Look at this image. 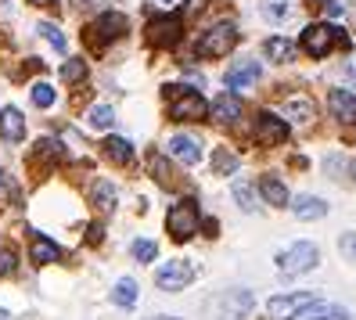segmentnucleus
<instances>
[{
    "label": "nucleus",
    "mask_w": 356,
    "mask_h": 320,
    "mask_svg": "<svg viewBox=\"0 0 356 320\" xmlns=\"http://www.w3.org/2000/svg\"><path fill=\"white\" fill-rule=\"evenodd\" d=\"M165 97H170V119H177V122H198V119L209 115V101L198 90H187V87L170 83Z\"/></svg>",
    "instance_id": "nucleus-1"
},
{
    "label": "nucleus",
    "mask_w": 356,
    "mask_h": 320,
    "mask_svg": "<svg viewBox=\"0 0 356 320\" xmlns=\"http://www.w3.org/2000/svg\"><path fill=\"white\" fill-rule=\"evenodd\" d=\"M238 40H241V33H238V26L234 22H216V26H209L205 33H202V40H198V54L202 58H223V54H230L238 47Z\"/></svg>",
    "instance_id": "nucleus-2"
},
{
    "label": "nucleus",
    "mask_w": 356,
    "mask_h": 320,
    "mask_svg": "<svg viewBox=\"0 0 356 320\" xmlns=\"http://www.w3.org/2000/svg\"><path fill=\"white\" fill-rule=\"evenodd\" d=\"M331 47H349V36L339 29V26H327V22H317L302 33V51L309 58H324Z\"/></svg>",
    "instance_id": "nucleus-3"
},
{
    "label": "nucleus",
    "mask_w": 356,
    "mask_h": 320,
    "mask_svg": "<svg viewBox=\"0 0 356 320\" xmlns=\"http://www.w3.org/2000/svg\"><path fill=\"white\" fill-rule=\"evenodd\" d=\"M317 245L313 241H296V245H288L281 255H277V266H281V273H306V270H313L317 266Z\"/></svg>",
    "instance_id": "nucleus-4"
},
{
    "label": "nucleus",
    "mask_w": 356,
    "mask_h": 320,
    "mask_svg": "<svg viewBox=\"0 0 356 320\" xmlns=\"http://www.w3.org/2000/svg\"><path fill=\"white\" fill-rule=\"evenodd\" d=\"M165 230L173 234V241H187V238H195V230H198V209L195 202H177L170 212H165Z\"/></svg>",
    "instance_id": "nucleus-5"
},
{
    "label": "nucleus",
    "mask_w": 356,
    "mask_h": 320,
    "mask_svg": "<svg viewBox=\"0 0 356 320\" xmlns=\"http://www.w3.org/2000/svg\"><path fill=\"white\" fill-rule=\"evenodd\" d=\"M127 29H130L127 15H119V11H104V15H97V22L87 29V40H90V47H104V44H112V40L127 36Z\"/></svg>",
    "instance_id": "nucleus-6"
},
{
    "label": "nucleus",
    "mask_w": 356,
    "mask_h": 320,
    "mask_svg": "<svg viewBox=\"0 0 356 320\" xmlns=\"http://www.w3.org/2000/svg\"><path fill=\"white\" fill-rule=\"evenodd\" d=\"M309 306H317V295H309V291H291V295H274L266 303V313L274 317V320H296L302 310Z\"/></svg>",
    "instance_id": "nucleus-7"
},
{
    "label": "nucleus",
    "mask_w": 356,
    "mask_h": 320,
    "mask_svg": "<svg viewBox=\"0 0 356 320\" xmlns=\"http://www.w3.org/2000/svg\"><path fill=\"white\" fill-rule=\"evenodd\" d=\"M195 281V266L187 263V259H170V263H162L155 270V285L162 291H180Z\"/></svg>",
    "instance_id": "nucleus-8"
},
{
    "label": "nucleus",
    "mask_w": 356,
    "mask_h": 320,
    "mask_svg": "<svg viewBox=\"0 0 356 320\" xmlns=\"http://www.w3.org/2000/svg\"><path fill=\"white\" fill-rule=\"evenodd\" d=\"M252 306H256V298H252V291H245V288H230V291H223L216 298L220 320H245L248 313H252Z\"/></svg>",
    "instance_id": "nucleus-9"
},
{
    "label": "nucleus",
    "mask_w": 356,
    "mask_h": 320,
    "mask_svg": "<svg viewBox=\"0 0 356 320\" xmlns=\"http://www.w3.org/2000/svg\"><path fill=\"white\" fill-rule=\"evenodd\" d=\"M184 36V18L180 15H155L148 22V40L155 47H173Z\"/></svg>",
    "instance_id": "nucleus-10"
},
{
    "label": "nucleus",
    "mask_w": 356,
    "mask_h": 320,
    "mask_svg": "<svg viewBox=\"0 0 356 320\" xmlns=\"http://www.w3.org/2000/svg\"><path fill=\"white\" fill-rule=\"evenodd\" d=\"M259 76H263L259 61L256 58H241V61H234V65L223 72V83H227L230 90H245V87H256Z\"/></svg>",
    "instance_id": "nucleus-11"
},
{
    "label": "nucleus",
    "mask_w": 356,
    "mask_h": 320,
    "mask_svg": "<svg viewBox=\"0 0 356 320\" xmlns=\"http://www.w3.org/2000/svg\"><path fill=\"white\" fill-rule=\"evenodd\" d=\"M256 141H259V144H284V141H288V122H284L281 115L263 112V115L256 119Z\"/></svg>",
    "instance_id": "nucleus-12"
},
{
    "label": "nucleus",
    "mask_w": 356,
    "mask_h": 320,
    "mask_svg": "<svg viewBox=\"0 0 356 320\" xmlns=\"http://www.w3.org/2000/svg\"><path fill=\"white\" fill-rule=\"evenodd\" d=\"M327 109L339 122H356V94L346 90V87H334L327 94Z\"/></svg>",
    "instance_id": "nucleus-13"
},
{
    "label": "nucleus",
    "mask_w": 356,
    "mask_h": 320,
    "mask_svg": "<svg viewBox=\"0 0 356 320\" xmlns=\"http://www.w3.org/2000/svg\"><path fill=\"white\" fill-rule=\"evenodd\" d=\"M0 137H4L8 144L26 141V115L18 109H0Z\"/></svg>",
    "instance_id": "nucleus-14"
},
{
    "label": "nucleus",
    "mask_w": 356,
    "mask_h": 320,
    "mask_svg": "<svg viewBox=\"0 0 356 320\" xmlns=\"http://www.w3.org/2000/svg\"><path fill=\"white\" fill-rule=\"evenodd\" d=\"M170 155L180 159L184 166H195V162L202 159V144H198L195 137H187V134H173V137H170Z\"/></svg>",
    "instance_id": "nucleus-15"
},
{
    "label": "nucleus",
    "mask_w": 356,
    "mask_h": 320,
    "mask_svg": "<svg viewBox=\"0 0 356 320\" xmlns=\"http://www.w3.org/2000/svg\"><path fill=\"white\" fill-rule=\"evenodd\" d=\"M291 212H296V220H321L327 216V202H321L317 195H299L296 202H288Z\"/></svg>",
    "instance_id": "nucleus-16"
},
{
    "label": "nucleus",
    "mask_w": 356,
    "mask_h": 320,
    "mask_svg": "<svg viewBox=\"0 0 356 320\" xmlns=\"http://www.w3.org/2000/svg\"><path fill=\"white\" fill-rule=\"evenodd\" d=\"M101 152H104V159L115 162V166H130L134 162V144L127 137H104Z\"/></svg>",
    "instance_id": "nucleus-17"
},
{
    "label": "nucleus",
    "mask_w": 356,
    "mask_h": 320,
    "mask_svg": "<svg viewBox=\"0 0 356 320\" xmlns=\"http://www.w3.org/2000/svg\"><path fill=\"white\" fill-rule=\"evenodd\" d=\"M209 112H213L216 122H238L241 119V101L234 94H220L213 104H209Z\"/></svg>",
    "instance_id": "nucleus-18"
},
{
    "label": "nucleus",
    "mask_w": 356,
    "mask_h": 320,
    "mask_svg": "<svg viewBox=\"0 0 356 320\" xmlns=\"http://www.w3.org/2000/svg\"><path fill=\"white\" fill-rule=\"evenodd\" d=\"M29 255L36 266H47V263H58L61 259V248L47 238H40V234H33V245H29Z\"/></svg>",
    "instance_id": "nucleus-19"
},
{
    "label": "nucleus",
    "mask_w": 356,
    "mask_h": 320,
    "mask_svg": "<svg viewBox=\"0 0 356 320\" xmlns=\"http://www.w3.org/2000/svg\"><path fill=\"white\" fill-rule=\"evenodd\" d=\"M263 54H266L270 61H277V65H288V61L296 58V44H291V40H284V36H270L266 44H263Z\"/></svg>",
    "instance_id": "nucleus-20"
},
{
    "label": "nucleus",
    "mask_w": 356,
    "mask_h": 320,
    "mask_svg": "<svg viewBox=\"0 0 356 320\" xmlns=\"http://www.w3.org/2000/svg\"><path fill=\"white\" fill-rule=\"evenodd\" d=\"M259 195H263L270 205H274V209H284V205L291 202V198H288V187H284L277 177H270V173L259 180Z\"/></svg>",
    "instance_id": "nucleus-21"
},
{
    "label": "nucleus",
    "mask_w": 356,
    "mask_h": 320,
    "mask_svg": "<svg viewBox=\"0 0 356 320\" xmlns=\"http://www.w3.org/2000/svg\"><path fill=\"white\" fill-rule=\"evenodd\" d=\"M299 320H349V310L346 306H334V303H317L299 313Z\"/></svg>",
    "instance_id": "nucleus-22"
},
{
    "label": "nucleus",
    "mask_w": 356,
    "mask_h": 320,
    "mask_svg": "<svg viewBox=\"0 0 356 320\" xmlns=\"http://www.w3.org/2000/svg\"><path fill=\"white\" fill-rule=\"evenodd\" d=\"M284 112L296 119V122H309L317 109H313V101L306 94H291V97H284Z\"/></svg>",
    "instance_id": "nucleus-23"
},
{
    "label": "nucleus",
    "mask_w": 356,
    "mask_h": 320,
    "mask_svg": "<svg viewBox=\"0 0 356 320\" xmlns=\"http://www.w3.org/2000/svg\"><path fill=\"white\" fill-rule=\"evenodd\" d=\"M33 159H40V162H65V144L54 141V137H44V141H36Z\"/></svg>",
    "instance_id": "nucleus-24"
},
{
    "label": "nucleus",
    "mask_w": 356,
    "mask_h": 320,
    "mask_svg": "<svg viewBox=\"0 0 356 320\" xmlns=\"http://www.w3.org/2000/svg\"><path fill=\"white\" fill-rule=\"evenodd\" d=\"M148 169H152V177H155V184H162V187H177V177H173V166L165 162V155L152 152V155H148Z\"/></svg>",
    "instance_id": "nucleus-25"
},
{
    "label": "nucleus",
    "mask_w": 356,
    "mask_h": 320,
    "mask_svg": "<svg viewBox=\"0 0 356 320\" xmlns=\"http://www.w3.org/2000/svg\"><path fill=\"white\" fill-rule=\"evenodd\" d=\"M90 202H94L101 212H112V209H115V187H112L108 180H94V187H90Z\"/></svg>",
    "instance_id": "nucleus-26"
},
{
    "label": "nucleus",
    "mask_w": 356,
    "mask_h": 320,
    "mask_svg": "<svg viewBox=\"0 0 356 320\" xmlns=\"http://www.w3.org/2000/svg\"><path fill=\"white\" fill-rule=\"evenodd\" d=\"M112 303H115V306H127V310L137 303V281H134V277H122V281H115Z\"/></svg>",
    "instance_id": "nucleus-27"
},
{
    "label": "nucleus",
    "mask_w": 356,
    "mask_h": 320,
    "mask_svg": "<svg viewBox=\"0 0 356 320\" xmlns=\"http://www.w3.org/2000/svg\"><path fill=\"white\" fill-rule=\"evenodd\" d=\"M213 173H238V155L227 152V147H216L213 152Z\"/></svg>",
    "instance_id": "nucleus-28"
},
{
    "label": "nucleus",
    "mask_w": 356,
    "mask_h": 320,
    "mask_svg": "<svg viewBox=\"0 0 356 320\" xmlns=\"http://www.w3.org/2000/svg\"><path fill=\"white\" fill-rule=\"evenodd\" d=\"M234 198H238V205H241L245 212H256V191H252V184H248L245 177L234 180Z\"/></svg>",
    "instance_id": "nucleus-29"
},
{
    "label": "nucleus",
    "mask_w": 356,
    "mask_h": 320,
    "mask_svg": "<svg viewBox=\"0 0 356 320\" xmlns=\"http://www.w3.org/2000/svg\"><path fill=\"white\" fill-rule=\"evenodd\" d=\"M61 79H65V83H83V79H87V61H83V58H69L65 65H61Z\"/></svg>",
    "instance_id": "nucleus-30"
},
{
    "label": "nucleus",
    "mask_w": 356,
    "mask_h": 320,
    "mask_svg": "<svg viewBox=\"0 0 356 320\" xmlns=\"http://www.w3.org/2000/svg\"><path fill=\"white\" fill-rule=\"evenodd\" d=\"M36 29H40V36H44L47 44L54 47V51H65V47H69V44H65V33H61V29H58L54 22H40Z\"/></svg>",
    "instance_id": "nucleus-31"
},
{
    "label": "nucleus",
    "mask_w": 356,
    "mask_h": 320,
    "mask_svg": "<svg viewBox=\"0 0 356 320\" xmlns=\"http://www.w3.org/2000/svg\"><path fill=\"white\" fill-rule=\"evenodd\" d=\"M288 11H291V0H263V15L270 22H284Z\"/></svg>",
    "instance_id": "nucleus-32"
},
{
    "label": "nucleus",
    "mask_w": 356,
    "mask_h": 320,
    "mask_svg": "<svg viewBox=\"0 0 356 320\" xmlns=\"http://www.w3.org/2000/svg\"><path fill=\"white\" fill-rule=\"evenodd\" d=\"M130 252H134V259H137V263H152L155 255H159V245L148 241V238H137V241L130 245Z\"/></svg>",
    "instance_id": "nucleus-33"
},
{
    "label": "nucleus",
    "mask_w": 356,
    "mask_h": 320,
    "mask_svg": "<svg viewBox=\"0 0 356 320\" xmlns=\"http://www.w3.org/2000/svg\"><path fill=\"white\" fill-rule=\"evenodd\" d=\"M112 122H115V112L108 109V104H94L90 109V126L94 130H108Z\"/></svg>",
    "instance_id": "nucleus-34"
},
{
    "label": "nucleus",
    "mask_w": 356,
    "mask_h": 320,
    "mask_svg": "<svg viewBox=\"0 0 356 320\" xmlns=\"http://www.w3.org/2000/svg\"><path fill=\"white\" fill-rule=\"evenodd\" d=\"M33 104L36 109H51L54 104V87L51 83H33Z\"/></svg>",
    "instance_id": "nucleus-35"
},
{
    "label": "nucleus",
    "mask_w": 356,
    "mask_h": 320,
    "mask_svg": "<svg viewBox=\"0 0 356 320\" xmlns=\"http://www.w3.org/2000/svg\"><path fill=\"white\" fill-rule=\"evenodd\" d=\"M18 266V252L11 245H0V277H11Z\"/></svg>",
    "instance_id": "nucleus-36"
},
{
    "label": "nucleus",
    "mask_w": 356,
    "mask_h": 320,
    "mask_svg": "<svg viewBox=\"0 0 356 320\" xmlns=\"http://www.w3.org/2000/svg\"><path fill=\"white\" fill-rule=\"evenodd\" d=\"M339 248H342V255H346V259H356V234H342Z\"/></svg>",
    "instance_id": "nucleus-37"
},
{
    "label": "nucleus",
    "mask_w": 356,
    "mask_h": 320,
    "mask_svg": "<svg viewBox=\"0 0 356 320\" xmlns=\"http://www.w3.org/2000/svg\"><path fill=\"white\" fill-rule=\"evenodd\" d=\"M87 230H90V234H87V241H90V245H97V241L104 238V230H101V223H90Z\"/></svg>",
    "instance_id": "nucleus-38"
},
{
    "label": "nucleus",
    "mask_w": 356,
    "mask_h": 320,
    "mask_svg": "<svg viewBox=\"0 0 356 320\" xmlns=\"http://www.w3.org/2000/svg\"><path fill=\"white\" fill-rule=\"evenodd\" d=\"M202 227H205V234H209V238H216V234H220V223H216V220H205Z\"/></svg>",
    "instance_id": "nucleus-39"
},
{
    "label": "nucleus",
    "mask_w": 356,
    "mask_h": 320,
    "mask_svg": "<svg viewBox=\"0 0 356 320\" xmlns=\"http://www.w3.org/2000/svg\"><path fill=\"white\" fill-rule=\"evenodd\" d=\"M327 15H331V18H339V15H342V4H334V0H331V4H327Z\"/></svg>",
    "instance_id": "nucleus-40"
},
{
    "label": "nucleus",
    "mask_w": 356,
    "mask_h": 320,
    "mask_svg": "<svg viewBox=\"0 0 356 320\" xmlns=\"http://www.w3.org/2000/svg\"><path fill=\"white\" fill-rule=\"evenodd\" d=\"M29 4H36V8H51V4H58V0H29Z\"/></svg>",
    "instance_id": "nucleus-41"
},
{
    "label": "nucleus",
    "mask_w": 356,
    "mask_h": 320,
    "mask_svg": "<svg viewBox=\"0 0 356 320\" xmlns=\"http://www.w3.org/2000/svg\"><path fill=\"white\" fill-rule=\"evenodd\" d=\"M152 320H180V317H152Z\"/></svg>",
    "instance_id": "nucleus-42"
},
{
    "label": "nucleus",
    "mask_w": 356,
    "mask_h": 320,
    "mask_svg": "<svg viewBox=\"0 0 356 320\" xmlns=\"http://www.w3.org/2000/svg\"><path fill=\"white\" fill-rule=\"evenodd\" d=\"M0 187H4V169H0Z\"/></svg>",
    "instance_id": "nucleus-43"
},
{
    "label": "nucleus",
    "mask_w": 356,
    "mask_h": 320,
    "mask_svg": "<svg viewBox=\"0 0 356 320\" xmlns=\"http://www.w3.org/2000/svg\"><path fill=\"white\" fill-rule=\"evenodd\" d=\"M0 317H8V313H4V310H0Z\"/></svg>",
    "instance_id": "nucleus-44"
},
{
    "label": "nucleus",
    "mask_w": 356,
    "mask_h": 320,
    "mask_svg": "<svg viewBox=\"0 0 356 320\" xmlns=\"http://www.w3.org/2000/svg\"><path fill=\"white\" fill-rule=\"evenodd\" d=\"M0 320H8V317H0Z\"/></svg>",
    "instance_id": "nucleus-45"
}]
</instances>
